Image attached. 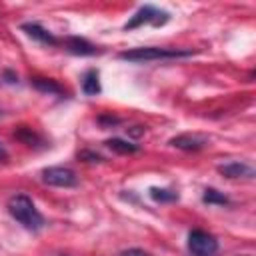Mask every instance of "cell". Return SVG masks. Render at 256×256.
<instances>
[{
	"mask_svg": "<svg viewBox=\"0 0 256 256\" xmlns=\"http://www.w3.org/2000/svg\"><path fill=\"white\" fill-rule=\"evenodd\" d=\"M8 212L18 224H22L26 230H32V232L42 230L46 224L44 216L38 212L32 198H28L26 194H14L8 200Z\"/></svg>",
	"mask_w": 256,
	"mask_h": 256,
	"instance_id": "obj_1",
	"label": "cell"
},
{
	"mask_svg": "<svg viewBox=\"0 0 256 256\" xmlns=\"http://www.w3.org/2000/svg\"><path fill=\"white\" fill-rule=\"evenodd\" d=\"M192 50H176V48H156V46H144V48H132L124 50L118 56L128 62H154V60H176V58H188L192 56Z\"/></svg>",
	"mask_w": 256,
	"mask_h": 256,
	"instance_id": "obj_2",
	"label": "cell"
},
{
	"mask_svg": "<svg viewBox=\"0 0 256 256\" xmlns=\"http://www.w3.org/2000/svg\"><path fill=\"white\" fill-rule=\"evenodd\" d=\"M188 250L194 256H214L218 252V240L206 230H190L188 232Z\"/></svg>",
	"mask_w": 256,
	"mask_h": 256,
	"instance_id": "obj_3",
	"label": "cell"
},
{
	"mask_svg": "<svg viewBox=\"0 0 256 256\" xmlns=\"http://www.w3.org/2000/svg\"><path fill=\"white\" fill-rule=\"evenodd\" d=\"M168 12H164V10H158V8H154V6H150V4H146V6H142L126 24H124V28L126 30H134V28H140L142 24H152V26H162V24H166L168 22Z\"/></svg>",
	"mask_w": 256,
	"mask_h": 256,
	"instance_id": "obj_4",
	"label": "cell"
},
{
	"mask_svg": "<svg viewBox=\"0 0 256 256\" xmlns=\"http://www.w3.org/2000/svg\"><path fill=\"white\" fill-rule=\"evenodd\" d=\"M42 182L58 188H72L78 184V176L66 166H48L42 170Z\"/></svg>",
	"mask_w": 256,
	"mask_h": 256,
	"instance_id": "obj_5",
	"label": "cell"
},
{
	"mask_svg": "<svg viewBox=\"0 0 256 256\" xmlns=\"http://www.w3.org/2000/svg\"><path fill=\"white\" fill-rule=\"evenodd\" d=\"M22 30L32 38V40H36V42H40V44H48V46H54L58 40L54 38V34L52 32H48L44 26H40L38 22H24L22 24Z\"/></svg>",
	"mask_w": 256,
	"mask_h": 256,
	"instance_id": "obj_6",
	"label": "cell"
},
{
	"mask_svg": "<svg viewBox=\"0 0 256 256\" xmlns=\"http://www.w3.org/2000/svg\"><path fill=\"white\" fill-rule=\"evenodd\" d=\"M66 50L70 54H76V56H94V54H98V48L92 42H88L86 38H80V36L66 38Z\"/></svg>",
	"mask_w": 256,
	"mask_h": 256,
	"instance_id": "obj_7",
	"label": "cell"
},
{
	"mask_svg": "<svg viewBox=\"0 0 256 256\" xmlns=\"http://www.w3.org/2000/svg\"><path fill=\"white\" fill-rule=\"evenodd\" d=\"M218 172L226 178H252L254 176V168L248 166L246 162H228L218 166Z\"/></svg>",
	"mask_w": 256,
	"mask_h": 256,
	"instance_id": "obj_8",
	"label": "cell"
},
{
	"mask_svg": "<svg viewBox=\"0 0 256 256\" xmlns=\"http://www.w3.org/2000/svg\"><path fill=\"white\" fill-rule=\"evenodd\" d=\"M170 144H172L174 148L192 152V150H200V148H204V146H206V138H204V136H196V134H180V136L172 138Z\"/></svg>",
	"mask_w": 256,
	"mask_h": 256,
	"instance_id": "obj_9",
	"label": "cell"
},
{
	"mask_svg": "<svg viewBox=\"0 0 256 256\" xmlns=\"http://www.w3.org/2000/svg\"><path fill=\"white\" fill-rule=\"evenodd\" d=\"M82 92L86 96H96L100 94V76L96 70H88L82 76Z\"/></svg>",
	"mask_w": 256,
	"mask_h": 256,
	"instance_id": "obj_10",
	"label": "cell"
},
{
	"mask_svg": "<svg viewBox=\"0 0 256 256\" xmlns=\"http://www.w3.org/2000/svg\"><path fill=\"white\" fill-rule=\"evenodd\" d=\"M106 146H108L110 150L118 152V154H136V152L140 150L138 144H132V142L122 140V138H110V140H106Z\"/></svg>",
	"mask_w": 256,
	"mask_h": 256,
	"instance_id": "obj_11",
	"label": "cell"
},
{
	"mask_svg": "<svg viewBox=\"0 0 256 256\" xmlns=\"http://www.w3.org/2000/svg\"><path fill=\"white\" fill-rule=\"evenodd\" d=\"M32 86L46 94H64V88L56 80H50V78H32Z\"/></svg>",
	"mask_w": 256,
	"mask_h": 256,
	"instance_id": "obj_12",
	"label": "cell"
},
{
	"mask_svg": "<svg viewBox=\"0 0 256 256\" xmlns=\"http://www.w3.org/2000/svg\"><path fill=\"white\" fill-rule=\"evenodd\" d=\"M14 136H16L20 142L28 144V146H38V144H42V136L36 134V132H34L32 128H28V126H20V128L14 132Z\"/></svg>",
	"mask_w": 256,
	"mask_h": 256,
	"instance_id": "obj_13",
	"label": "cell"
},
{
	"mask_svg": "<svg viewBox=\"0 0 256 256\" xmlns=\"http://www.w3.org/2000/svg\"><path fill=\"white\" fill-rule=\"evenodd\" d=\"M202 200H204L206 204H216V206H226V204H230L228 196L222 194V192H218L216 188H206L204 194H202Z\"/></svg>",
	"mask_w": 256,
	"mask_h": 256,
	"instance_id": "obj_14",
	"label": "cell"
},
{
	"mask_svg": "<svg viewBox=\"0 0 256 256\" xmlns=\"http://www.w3.org/2000/svg\"><path fill=\"white\" fill-rule=\"evenodd\" d=\"M150 196H152V200H156V202H174V200H178V194L174 192V190H168V188H150Z\"/></svg>",
	"mask_w": 256,
	"mask_h": 256,
	"instance_id": "obj_15",
	"label": "cell"
},
{
	"mask_svg": "<svg viewBox=\"0 0 256 256\" xmlns=\"http://www.w3.org/2000/svg\"><path fill=\"white\" fill-rule=\"evenodd\" d=\"M78 158H80V160H86V162H102V156L96 154V152H90V150L78 152Z\"/></svg>",
	"mask_w": 256,
	"mask_h": 256,
	"instance_id": "obj_16",
	"label": "cell"
},
{
	"mask_svg": "<svg viewBox=\"0 0 256 256\" xmlns=\"http://www.w3.org/2000/svg\"><path fill=\"white\" fill-rule=\"evenodd\" d=\"M120 256H150L146 250H142V248H128V250H124Z\"/></svg>",
	"mask_w": 256,
	"mask_h": 256,
	"instance_id": "obj_17",
	"label": "cell"
},
{
	"mask_svg": "<svg viewBox=\"0 0 256 256\" xmlns=\"http://www.w3.org/2000/svg\"><path fill=\"white\" fill-rule=\"evenodd\" d=\"M98 122H100V124H104V126H114V124H118V122H120V118H116V116H100V118H98Z\"/></svg>",
	"mask_w": 256,
	"mask_h": 256,
	"instance_id": "obj_18",
	"label": "cell"
},
{
	"mask_svg": "<svg viewBox=\"0 0 256 256\" xmlns=\"http://www.w3.org/2000/svg\"><path fill=\"white\" fill-rule=\"evenodd\" d=\"M8 160V150L4 148V144L0 142V162H6Z\"/></svg>",
	"mask_w": 256,
	"mask_h": 256,
	"instance_id": "obj_19",
	"label": "cell"
},
{
	"mask_svg": "<svg viewBox=\"0 0 256 256\" xmlns=\"http://www.w3.org/2000/svg\"><path fill=\"white\" fill-rule=\"evenodd\" d=\"M242 256H248V254H242Z\"/></svg>",
	"mask_w": 256,
	"mask_h": 256,
	"instance_id": "obj_20",
	"label": "cell"
},
{
	"mask_svg": "<svg viewBox=\"0 0 256 256\" xmlns=\"http://www.w3.org/2000/svg\"><path fill=\"white\" fill-rule=\"evenodd\" d=\"M60 256H66V254H60Z\"/></svg>",
	"mask_w": 256,
	"mask_h": 256,
	"instance_id": "obj_21",
	"label": "cell"
}]
</instances>
